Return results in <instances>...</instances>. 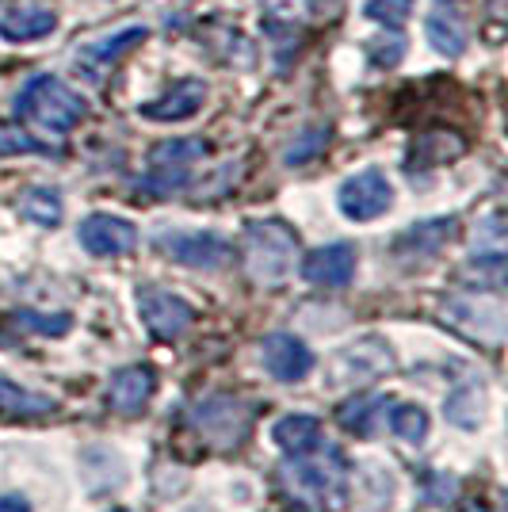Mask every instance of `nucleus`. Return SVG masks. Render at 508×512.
Returning a JSON list of instances; mask_svg holds the SVG:
<instances>
[{
    "instance_id": "cd10ccee",
    "label": "nucleus",
    "mask_w": 508,
    "mask_h": 512,
    "mask_svg": "<svg viewBox=\"0 0 508 512\" xmlns=\"http://www.w3.org/2000/svg\"><path fill=\"white\" fill-rule=\"evenodd\" d=\"M367 58L379 65V69H390V65H398L405 58V39L398 31H386V35L367 43Z\"/></svg>"
},
{
    "instance_id": "72a5a7b5",
    "label": "nucleus",
    "mask_w": 508,
    "mask_h": 512,
    "mask_svg": "<svg viewBox=\"0 0 508 512\" xmlns=\"http://www.w3.org/2000/svg\"><path fill=\"white\" fill-rule=\"evenodd\" d=\"M455 512H493V509H489L486 501H478V497H466V501L455 505Z\"/></svg>"
},
{
    "instance_id": "0eeeda50",
    "label": "nucleus",
    "mask_w": 508,
    "mask_h": 512,
    "mask_svg": "<svg viewBox=\"0 0 508 512\" xmlns=\"http://www.w3.org/2000/svg\"><path fill=\"white\" fill-rule=\"evenodd\" d=\"M199 157H207V142H203V138H172V142L153 146L146 184L157 195L180 192V188L188 184L191 165H195Z\"/></svg>"
},
{
    "instance_id": "a211bd4d",
    "label": "nucleus",
    "mask_w": 508,
    "mask_h": 512,
    "mask_svg": "<svg viewBox=\"0 0 508 512\" xmlns=\"http://www.w3.org/2000/svg\"><path fill=\"white\" fill-rule=\"evenodd\" d=\"M486 406H489L486 383L466 379V383H459L451 394H447L444 417L451 421V425H459V428H478L482 421H486Z\"/></svg>"
},
{
    "instance_id": "393cba45",
    "label": "nucleus",
    "mask_w": 508,
    "mask_h": 512,
    "mask_svg": "<svg viewBox=\"0 0 508 512\" xmlns=\"http://www.w3.org/2000/svg\"><path fill=\"white\" fill-rule=\"evenodd\" d=\"M390 432L405 440V444H424V436H428V413L421 406H413V402H402V406L390 409Z\"/></svg>"
},
{
    "instance_id": "1a4fd4ad",
    "label": "nucleus",
    "mask_w": 508,
    "mask_h": 512,
    "mask_svg": "<svg viewBox=\"0 0 508 512\" xmlns=\"http://www.w3.org/2000/svg\"><path fill=\"white\" fill-rule=\"evenodd\" d=\"M337 203H340V211H344V218H352V222H375L379 214L390 211L394 188H390L386 172L363 169L340 184Z\"/></svg>"
},
{
    "instance_id": "f704fd0d",
    "label": "nucleus",
    "mask_w": 508,
    "mask_h": 512,
    "mask_svg": "<svg viewBox=\"0 0 508 512\" xmlns=\"http://www.w3.org/2000/svg\"><path fill=\"white\" fill-rule=\"evenodd\" d=\"M111 512H130V509H111Z\"/></svg>"
},
{
    "instance_id": "423d86ee",
    "label": "nucleus",
    "mask_w": 508,
    "mask_h": 512,
    "mask_svg": "<svg viewBox=\"0 0 508 512\" xmlns=\"http://www.w3.org/2000/svg\"><path fill=\"white\" fill-rule=\"evenodd\" d=\"M256 409L233 394H211L191 409V425L203 440H211L214 448H241L245 436L253 432Z\"/></svg>"
},
{
    "instance_id": "6e6552de",
    "label": "nucleus",
    "mask_w": 508,
    "mask_h": 512,
    "mask_svg": "<svg viewBox=\"0 0 508 512\" xmlns=\"http://www.w3.org/2000/svg\"><path fill=\"white\" fill-rule=\"evenodd\" d=\"M138 314H142V325L157 341H180L195 321V306L165 291V287H142L138 291Z\"/></svg>"
},
{
    "instance_id": "c756f323",
    "label": "nucleus",
    "mask_w": 508,
    "mask_h": 512,
    "mask_svg": "<svg viewBox=\"0 0 508 512\" xmlns=\"http://www.w3.org/2000/svg\"><path fill=\"white\" fill-rule=\"evenodd\" d=\"M367 16L386 27H402L413 16V0H367Z\"/></svg>"
},
{
    "instance_id": "f3484780",
    "label": "nucleus",
    "mask_w": 508,
    "mask_h": 512,
    "mask_svg": "<svg viewBox=\"0 0 508 512\" xmlns=\"http://www.w3.org/2000/svg\"><path fill=\"white\" fill-rule=\"evenodd\" d=\"M58 27L50 8H12L0 16V39L4 43H39Z\"/></svg>"
},
{
    "instance_id": "f03ea898",
    "label": "nucleus",
    "mask_w": 508,
    "mask_h": 512,
    "mask_svg": "<svg viewBox=\"0 0 508 512\" xmlns=\"http://www.w3.org/2000/svg\"><path fill=\"white\" fill-rule=\"evenodd\" d=\"M298 256V234L279 222V218H264V222H249L245 226V241H241V264L245 276L256 287H279L283 279L295 272Z\"/></svg>"
},
{
    "instance_id": "7ed1b4c3",
    "label": "nucleus",
    "mask_w": 508,
    "mask_h": 512,
    "mask_svg": "<svg viewBox=\"0 0 508 512\" xmlns=\"http://www.w3.org/2000/svg\"><path fill=\"white\" fill-rule=\"evenodd\" d=\"M16 115L27 119V123H35V127L65 134V130H73L85 119L88 104L85 96H77L73 88H65L58 77L43 73V77L27 81V88H23L20 100H16Z\"/></svg>"
},
{
    "instance_id": "2f4dec72",
    "label": "nucleus",
    "mask_w": 508,
    "mask_h": 512,
    "mask_svg": "<svg viewBox=\"0 0 508 512\" xmlns=\"http://www.w3.org/2000/svg\"><path fill=\"white\" fill-rule=\"evenodd\" d=\"M260 8H264V16L276 23H295L302 16H310V8H314V0H260Z\"/></svg>"
},
{
    "instance_id": "a878e982",
    "label": "nucleus",
    "mask_w": 508,
    "mask_h": 512,
    "mask_svg": "<svg viewBox=\"0 0 508 512\" xmlns=\"http://www.w3.org/2000/svg\"><path fill=\"white\" fill-rule=\"evenodd\" d=\"M428 43L436 46L440 54H447V58H459L466 50V35L459 23L447 20L444 12H436V16H428Z\"/></svg>"
},
{
    "instance_id": "aec40b11",
    "label": "nucleus",
    "mask_w": 508,
    "mask_h": 512,
    "mask_svg": "<svg viewBox=\"0 0 508 512\" xmlns=\"http://www.w3.org/2000/svg\"><path fill=\"white\" fill-rule=\"evenodd\" d=\"M466 153V142L455 130H428L413 142V165L409 169H436Z\"/></svg>"
},
{
    "instance_id": "412c9836",
    "label": "nucleus",
    "mask_w": 508,
    "mask_h": 512,
    "mask_svg": "<svg viewBox=\"0 0 508 512\" xmlns=\"http://www.w3.org/2000/svg\"><path fill=\"white\" fill-rule=\"evenodd\" d=\"M451 218H436V222H421V226H413V230H405L398 237V253L402 256H432L440 245H444L447 237H451Z\"/></svg>"
},
{
    "instance_id": "dca6fc26",
    "label": "nucleus",
    "mask_w": 508,
    "mask_h": 512,
    "mask_svg": "<svg viewBox=\"0 0 508 512\" xmlns=\"http://www.w3.org/2000/svg\"><path fill=\"white\" fill-rule=\"evenodd\" d=\"M138 43H146V27H123L119 35L85 46V50L77 54V69H85L88 77H100L104 69H111V65L119 62L127 50H134Z\"/></svg>"
},
{
    "instance_id": "f8f14e48",
    "label": "nucleus",
    "mask_w": 508,
    "mask_h": 512,
    "mask_svg": "<svg viewBox=\"0 0 508 512\" xmlns=\"http://www.w3.org/2000/svg\"><path fill=\"white\" fill-rule=\"evenodd\" d=\"M81 245H85L92 256H127L134 253L138 245V230L127 218H115V214H88L81 222Z\"/></svg>"
},
{
    "instance_id": "6ab92c4d",
    "label": "nucleus",
    "mask_w": 508,
    "mask_h": 512,
    "mask_svg": "<svg viewBox=\"0 0 508 512\" xmlns=\"http://www.w3.org/2000/svg\"><path fill=\"white\" fill-rule=\"evenodd\" d=\"M272 440L287 455H306V451L318 448L325 436H321V421L314 413H287L272 425Z\"/></svg>"
},
{
    "instance_id": "473e14b6",
    "label": "nucleus",
    "mask_w": 508,
    "mask_h": 512,
    "mask_svg": "<svg viewBox=\"0 0 508 512\" xmlns=\"http://www.w3.org/2000/svg\"><path fill=\"white\" fill-rule=\"evenodd\" d=\"M0 512H31V505L16 493H8V497H0Z\"/></svg>"
},
{
    "instance_id": "c85d7f7f",
    "label": "nucleus",
    "mask_w": 508,
    "mask_h": 512,
    "mask_svg": "<svg viewBox=\"0 0 508 512\" xmlns=\"http://www.w3.org/2000/svg\"><path fill=\"white\" fill-rule=\"evenodd\" d=\"M12 153H50V146L20 127H0V157H12Z\"/></svg>"
},
{
    "instance_id": "f257e3e1",
    "label": "nucleus",
    "mask_w": 508,
    "mask_h": 512,
    "mask_svg": "<svg viewBox=\"0 0 508 512\" xmlns=\"http://www.w3.org/2000/svg\"><path fill=\"white\" fill-rule=\"evenodd\" d=\"M279 490L310 512H337L348 501V463L321 440L306 455H287L279 467Z\"/></svg>"
},
{
    "instance_id": "5701e85b",
    "label": "nucleus",
    "mask_w": 508,
    "mask_h": 512,
    "mask_svg": "<svg viewBox=\"0 0 508 512\" xmlns=\"http://www.w3.org/2000/svg\"><path fill=\"white\" fill-rule=\"evenodd\" d=\"M382 406H386V398H367V394L356 390V398H348V402L337 409V421L348 428L352 436H371V432H375V421L382 417Z\"/></svg>"
},
{
    "instance_id": "ddd939ff",
    "label": "nucleus",
    "mask_w": 508,
    "mask_h": 512,
    "mask_svg": "<svg viewBox=\"0 0 508 512\" xmlns=\"http://www.w3.org/2000/svg\"><path fill=\"white\" fill-rule=\"evenodd\" d=\"M302 276L310 279L314 287H325V291L348 287L352 276H356V245L333 241L325 249H314V253L302 260Z\"/></svg>"
},
{
    "instance_id": "9b49d317",
    "label": "nucleus",
    "mask_w": 508,
    "mask_h": 512,
    "mask_svg": "<svg viewBox=\"0 0 508 512\" xmlns=\"http://www.w3.org/2000/svg\"><path fill=\"white\" fill-rule=\"evenodd\" d=\"M260 360L279 383H302L314 371V352L298 341L295 333H268L260 341Z\"/></svg>"
},
{
    "instance_id": "9d476101",
    "label": "nucleus",
    "mask_w": 508,
    "mask_h": 512,
    "mask_svg": "<svg viewBox=\"0 0 508 512\" xmlns=\"http://www.w3.org/2000/svg\"><path fill=\"white\" fill-rule=\"evenodd\" d=\"M157 249L176 264H188L199 272H214L230 260V245L218 234H203V230H165L157 234Z\"/></svg>"
},
{
    "instance_id": "20e7f679",
    "label": "nucleus",
    "mask_w": 508,
    "mask_h": 512,
    "mask_svg": "<svg viewBox=\"0 0 508 512\" xmlns=\"http://www.w3.org/2000/svg\"><path fill=\"white\" fill-rule=\"evenodd\" d=\"M444 325L482 348H501L508 329L505 302L497 291H459L444 302Z\"/></svg>"
},
{
    "instance_id": "7c9ffc66",
    "label": "nucleus",
    "mask_w": 508,
    "mask_h": 512,
    "mask_svg": "<svg viewBox=\"0 0 508 512\" xmlns=\"http://www.w3.org/2000/svg\"><path fill=\"white\" fill-rule=\"evenodd\" d=\"M325 142H329V127H314V130H306V134L298 138L295 146L287 150V165H306L310 157H318V153L325 150Z\"/></svg>"
},
{
    "instance_id": "39448f33",
    "label": "nucleus",
    "mask_w": 508,
    "mask_h": 512,
    "mask_svg": "<svg viewBox=\"0 0 508 512\" xmlns=\"http://www.w3.org/2000/svg\"><path fill=\"white\" fill-rule=\"evenodd\" d=\"M394 371V352L382 337H360V341L344 344L333 352V360L325 363V386L329 390H367Z\"/></svg>"
},
{
    "instance_id": "2eb2a0df",
    "label": "nucleus",
    "mask_w": 508,
    "mask_h": 512,
    "mask_svg": "<svg viewBox=\"0 0 508 512\" xmlns=\"http://www.w3.org/2000/svg\"><path fill=\"white\" fill-rule=\"evenodd\" d=\"M207 100V85L203 81H176L172 88H165V96L142 104V119H157V123H176V119H191Z\"/></svg>"
},
{
    "instance_id": "4468645a",
    "label": "nucleus",
    "mask_w": 508,
    "mask_h": 512,
    "mask_svg": "<svg viewBox=\"0 0 508 512\" xmlns=\"http://www.w3.org/2000/svg\"><path fill=\"white\" fill-rule=\"evenodd\" d=\"M157 390V379H153V367H142V363H130V367H119L107 383V406L123 417H134L142 413L146 402Z\"/></svg>"
},
{
    "instance_id": "b1692460",
    "label": "nucleus",
    "mask_w": 508,
    "mask_h": 512,
    "mask_svg": "<svg viewBox=\"0 0 508 512\" xmlns=\"http://www.w3.org/2000/svg\"><path fill=\"white\" fill-rule=\"evenodd\" d=\"M20 214L35 226H58L62 222V195L50 192V188H31L23 195Z\"/></svg>"
},
{
    "instance_id": "bb28decb",
    "label": "nucleus",
    "mask_w": 508,
    "mask_h": 512,
    "mask_svg": "<svg viewBox=\"0 0 508 512\" xmlns=\"http://www.w3.org/2000/svg\"><path fill=\"white\" fill-rule=\"evenodd\" d=\"M12 325H16V329H27V333H39V337H65V333L73 329V318H69V314L16 310V314H12Z\"/></svg>"
},
{
    "instance_id": "4be33fe9",
    "label": "nucleus",
    "mask_w": 508,
    "mask_h": 512,
    "mask_svg": "<svg viewBox=\"0 0 508 512\" xmlns=\"http://www.w3.org/2000/svg\"><path fill=\"white\" fill-rule=\"evenodd\" d=\"M54 398H46V394H35V390H23V386L8 383L4 375H0V413H16V417H46V413H54Z\"/></svg>"
}]
</instances>
